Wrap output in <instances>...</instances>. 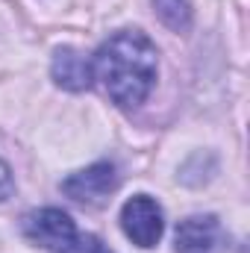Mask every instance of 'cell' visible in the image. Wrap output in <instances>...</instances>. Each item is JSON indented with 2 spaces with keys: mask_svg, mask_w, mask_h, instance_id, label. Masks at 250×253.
Instances as JSON below:
<instances>
[{
  "mask_svg": "<svg viewBox=\"0 0 250 253\" xmlns=\"http://www.w3.org/2000/svg\"><path fill=\"white\" fill-rule=\"evenodd\" d=\"M156 44L141 30H121L109 36V42H103L91 59L94 80H100L103 91L124 109L147 100L156 83Z\"/></svg>",
  "mask_w": 250,
  "mask_h": 253,
  "instance_id": "obj_1",
  "label": "cell"
},
{
  "mask_svg": "<svg viewBox=\"0 0 250 253\" xmlns=\"http://www.w3.org/2000/svg\"><path fill=\"white\" fill-rule=\"evenodd\" d=\"M153 9H156L159 21L174 33H186L191 27V3L188 0H153Z\"/></svg>",
  "mask_w": 250,
  "mask_h": 253,
  "instance_id": "obj_7",
  "label": "cell"
},
{
  "mask_svg": "<svg viewBox=\"0 0 250 253\" xmlns=\"http://www.w3.org/2000/svg\"><path fill=\"white\" fill-rule=\"evenodd\" d=\"M121 230L126 239L138 248H153L162 239L165 230V218H162V206L147 197V194H135L129 197L121 209Z\"/></svg>",
  "mask_w": 250,
  "mask_h": 253,
  "instance_id": "obj_3",
  "label": "cell"
},
{
  "mask_svg": "<svg viewBox=\"0 0 250 253\" xmlns=\"http://www.w3.org/2000/svg\"><path fill=\"white\" fill-rule=\"evenodd\" d=\"M50 74H53V83L59 88H65V91H85L91 85V80H94L91 62L74 47H59L53 53Z\"/></svg>",
  "mask_w": 250,
  "mask_h": 253,
  "instance_id": "obj_6",
  "label": "cell"
},
{
  "mask_svg": "<svg viewBox=\"0 0 250 253\" xmlns=\"http://www.w3.org/2000/svg\"><path fill=\"white\" fill-rule=\"evenodd\" d=\"M21 227H24V236L33 245H39V248H44L50 253H68L80 239L71 215H65L62 209H53V206L24 215Z\"/></svg>",
  "mask_w": 250,
  "mask_h": 253,
  "instance_id": "obj_2",
  "label": "cell"
},
{
  "mask_svg": "<svg viewBox=\"0 0 250 253\" xmlns=\"http://www.w3.org/2000/svg\"><path fill=\"white\" fill-rule=\"evenodd\" d=\"M177 253H224L227 251V230L215 215H191L177 224L174 233Z\"/></svg>",
  "mask_w": 250,
  "mask_h": 253,
  "instance_id": "obj_5",
  "label": "cell"
},
{
  "mask_svg": "<svg viewBox=\"0 0 250 253\" xmlns=\"http://www.w3.org/2000/svg\"><path fill=\"white\" fill-rule=\"evenodd\" d=\"M115 189H118V171L112 162H94V165L71 174L68 180H62V191L83 206L106 203Z\"/></svg>",
  "mask_w": 250,
  "mask_h": 253,
  "instance_id": "obj_4",
  "label": "cell"
},
{
  "mask_svg": "<svg viewBox=\"0 0 250 253\" xmlns=\"http://www.w3.org/2000/svg\"><path fill=\"white\" fill-rule=\"evenodd\" d=\"M15 189V180H12V171H9V165L6 162H0V200H6L9 194Z\"/></svg>",
  "mask_w": 250,
  "mask_h": 253,
  "instance_id": "obj_8",
  "label": "cell"
}]
</instances>
